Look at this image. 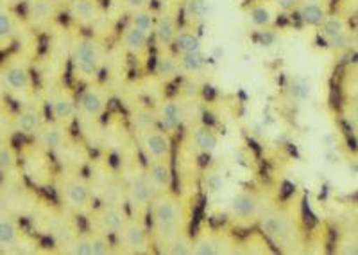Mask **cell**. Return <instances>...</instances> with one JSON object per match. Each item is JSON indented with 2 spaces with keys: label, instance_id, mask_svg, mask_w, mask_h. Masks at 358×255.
I'll return each instance as SVG.
<instances>
[{
  "label": "cell",
  "instance_id": "6da1fadb",
  "mask_svg": "<svg viewBox=\"0 0 358 255\" xmlns=\"http://www.w3.org/2000/svg\"><path fill=\"white\" fill-rule=\"evenodd\" d=\"M149 209H151L152 218V232L159 247L172 235L185 230V216H187L185 207L181 200L171 191L156 194Z\"/></svg>",
  "mask_w": 358,
  "mask_h": 255
},
{
  "label": "cell",
  "instance_id": "7a4b0ae2",
  "mask_svg": "<svg viewBox=\"0 0 358 255\" xmlns=\"http://www.w3.org/2000/svg\"><path fill=\"white\" fill-rule=\"evenodd\" d=\"M260 230L281 251H297L301 248V230L296 218L285 209L265 210L258 218Z\"/></svg>",
  "mask_w": 358,
  "mask_h": 255
},
{
  "label": "cell",
  "instance_id": "3957f363",
  "mask_svg": "<svg viewBox=\"0 0 358 255\" xmlns=\"http://www.w3.org/2000/svg\"><path fill=\"white\" fill-rule=\"evenodd\" d=\"M106 50L95 36H79L72 47V69L81 81L92 83L101 74Z\"/></svg>",
  "mask_w": 358,
  "mask_h": 255
},
{
  "label": "cell",
  "instance_id": "277c9868",
  "mask_svg": "<svg viewBox=\"0 0 358 255\" xmlns=\"http://www.w3.org/2000/svg\"><path fill=\"white\" fill-rule=\"evenodd\" d=\"M0 69H2L4 92L15 95V97H27V95L33 94V69L29 65L27 58H24L22 54H15V56L6 60L0 65Z\"/></svg>",
  "mask_w": 358,
  "mask_h": 255
},
{
  "label": "cell",
  "instance_id": "5b68a950",
  "mask_svg": "<svg viewBox=\"0 0 358 255\" xmlns=\"http://www.w3.org/2000/svg\"><path fill=\"white\" fill-rule=\"evenodd\" d=\"M57 187H59L63 202L70 210L88 212L92 209L94 194H92V187L88 186L85 178H81L79 174H63Z\"/></svg>",
  "mask_w": 358,
  "mask_h": 255
},
{
  "label": "cell",
  "instance_id": "8992f818",
  "mask_svg": "<svg viewBox=\"0 0 358 255\" xmlns=\"http://www.w3.org/2000/svg\"><path fill=\"white\" fill-rule=\"evenodd\" d=\"M265 212V200L257 191H241L229 202V214L238 223L258 221Z\"/></svg>",
  "mask_w": 358,
  "mask_h": 255
},
{
  "label": "cell",
  "instance_id": "52a82bcc",
  "mask_svg": "<svg viewBox=\"0 0 358 255\" xmlns=\"http://www.w3.org/2000/svg\"><path fill=\"white\" fill-rule=\"evenodd\" d=\"M324 43L334 50L348 49L351 46V24L342 15H330L317 27Z\"/></svg>",
  "mask_w": 358,
  "mask_h": 255
},
{
  "label": "cell",
  "instance_id": "ba28073f",
  "mask_svg": "<svg viewBox=\"0 0 358 255\" xmlns=\"http://www.w3.org/2000/svg\"><path fill=\"white\" fill-rule=\"evenodd\" d=\"M118 243L127 254H147L151 250V232L140 219H127L124 228L117 234Z\"/></svg>",
  "mask_w": 358,
  "mask_h": 255
},
{
  "label": "cell",
  "instance_id": "9c48e42d",
  "mask_svg": "<svg viewBox=\"0 0 358 255\" xmlns=\"http://www.w3.org/2000/svg\"><path fill=\"white\" fill-rule=\"evenodd\" d=\"M92 219H94V230L113 237V235H117L118 232L122 230L129 216H127L124 207L117 205V203H106V205L94 210Z\"/></svg>",
  "mask_w": 358,
  "mask_h": 255
},
{
  "label": "cell",
  "instance_id": "30bf717a",
  "mask_svg": "<svg viewBox=\"0 0 358 255\" xmlns=\"http://www.w3.org/2000/svg\"><path fill=\"white\" fill-rule=\"evenodd\" d=\"M108 108V94L97 83H88L78 99V111L90 120H99Z\"/></svg>",
  "mask_w": 358,
  "mask_h": 255
},
{
  "label": "cell",
  "instance_id": "8fae6325",
  "mask_svg": "<svg viewBox=\"0 0 358 255\" xmlns=\"http://www.w3.org/2000/svg\"><path fill=\"white\" fill-rule=\"evenodd\" d=\"M140 148L147 160H162L171 158V139L159 127H151L140 133Z\"/></svg>",
  "mask_w": 358,
  "mask_h": 255
},
{
  "label": "cell",
  "instance_id": "7c38bea8",
  "mask_svg": "<svg viewBox=\"0 0 358 255\" xmlns=\"http://www.w3.org/2000/svg\"><path fill=\"white\" fill-rule=\"evenodd\" d=\"M278 17H280V11L273 0H252L245 8V20L249 27L257 31L271 29L278 22Z\"/></svg>",
  "mask_w": 358,
  "mask_h": 255
},
{
  "label": "cell",
  "instance_id": "4fadbf2b",
  "mask_svg": "<svg viewBox=\"0 0 358 255\" xmlns=\"http://www.w3.org/2000/svg\"><path fill=\"white\" fill-rule=\"evenodd\" d=\"M49 106L52 120L65 124V126H69L73 117L78 116V99L73 97L72 92L66 88H57L50 94Z\"/></svg>",
  "mask_w": 358,
  "mask_h": 255
},
{
  "label": "cell",
  "instance_id": "5bb4252c",
  "mask_svg": "<svg viewBox=\"0 0 358 255\" xmlns=\"http://www.w3.org/2000/svg\"><path fill=\"white\" fill-rule=\"evenodd\" d=\"M34 139H36L38 148L43 149V151H59L69 142V130H66L65 124L50 120V123L41 124V127L38 130Z\"/></svg>",
  "mask_w": 358,
  "mask_h": 255
},
{
  "label": "cell",
  "instance_id": "9a60e30c",
  "mask_svg": "<svg viewBox=\"0 0 358 255\" xmlns=\"http://www.w3.org/2000/svg\"><path fill=\"white\" fill-rule=\"evenodd\" d=\"M156 194H158V191L155 189V186L147 178L145 173L134 174L129 180V186H127V200H129L131 205L138 210V212L151 207Z\"/></svg>",
  "mask_w": 358,
  "mask_h": 255
},
{
  "label": "cell",
  "instance_id": "2e32d148",
  "mask_svg": "<svg viewBox=\"0 0 358 255\" xmlns=\"http://www.w3.org/2000/svg\"><path fill=\"white\" fill-rule=\"evenodd\" d=\"M235 250L231 239L224 234L203 232L194 239V255H226Z\"/></svg>",
  "mask_w": 358,
  "mask_h": 255
},
{
  "label": "cell",
  "instance_id": "e0dca14e",
  "mask_svg": "<svg viewBox=\"0 0 358 255\" xmlns=\"http://www.w3.org/2000/svg\"><path fill=\"white\" fill-rule=\"evenodd\" d=\"M57 17V0H25V18L33 27H45Z\"/></svg>",
  "mask_w": 358,
  "mask_h": 255
},
{
  "label": "cell",
  "instance_id": "ac0fdd59",
  "mask_svg": "<svg viewBox=\"0 0 358 255\" xmlns=\"http://www.w3.org/2000/svg\"><path fill=\"white\" fill-rule=\"evenodd\" d=\"M179 31L178 18L172 13H162L156 15L155 29H152V40H155L158 50H171L174 38Z\"/></svg>",
  "mask_w": 358,
  "mask_h": 255
},
{
  "label": "cell",
  "instance_id": "d6986e66",
  "mask_svg": "<svg viewBox=\"0 0 358 255\" xmlns=\"http://www.w3.org/2000/svg\"><path fill=\"white\" fill-rule=\"evenodd\" d=\"M155 113L158 127L163 130L165 133H169V135L178 132V127L183 123V110H181V104H179L178 101H174V99L163 101V103L156 108Z\"/></svg>",
  "mask_w": 358,
  "mask_h": 255
},
{
  "label": "cell",
  "instance_id": "ffe728a7",
  "mask_svg": "<svg viewBox=\"0 0 358 255\" xmlns=\"http://www.w3.org/2000/svg\"><path fill=\"white\" fill-rule=\"evenodd\" d=\"M69 17L83 27H90L101 18L97 0H69Z\"/></svg>",
  "mask_w": 358,
  "mask_h": 255
},
{
  "label": "cell",
  "instance_id": "44dd1931",
  "mask_svg": "<svg viewBox=\"0 0 358 255\" xmlns=\"http://www.w3.org/2000/svg\"><path fill=\"white\" fill-rule=\"evenodd\" d=\"M43 123V111L40 110V106L27 104V106H24L18 111L15 120H13V126H15V130H17L20 135L34 137Z\"/></svg>",
  "mask_w": 358,
  "mask_h": 255
},
{
  "label": "cell",
  "instance_id": "7402d4cb",
  "mask_svg": "<svg viewBox=\"0 0 358 255\" xmlns=\"http://www.w3.org/2000/svg\"><path fill=\"white\" fill-rule=\"evenodd\" d=\"M149 41H151V34H147L145 31L138 29L127 22L126 29L122 33V47L127 54H131L134 58H143L149 50Z\"/></svg>",
  "mask_w": 358,
  "mask_h": 255
},
{
  "label": "cell",
  "instance_id": "603a6c76",
  "mask_svg": "<svg viewBox=\"0 0 358 255\" xmlns=\"http://www.w3.org/2000/svg\"><path fill=\"white\" fill-rule=\"evenodd\" d=\"M296 13L303 25L319 27L330 11H328V2L326 0H299Z\"/></svg>",
  "mask_w": 358,
  "mask_h": 255
},
{
  "label": "cell",
  "instance_id": "cb8c5ba5",
  "mask_svg": "<svg viewBox=\"0 0 358 255\" xmlns=\"http://www.w3.org/2000/svg\"><path fill=\"white\" fill-rule=\"evenodd\" d=\"M147 178L151 180L158 193H167L172 187V167L171 158L162 160H147Z\"/></svg>",
  "mask_w": 358,
  "mask_h": 255
},
{
  "label": "cell",
  "instance_id": "d4e9b609",
  "mask_svg": "<svg viewBox=\"0 0 358 255\" xmlns=\"http://www.w3.org/2000/svg\"><path fill=\"white\" fill-rule=\"evenodd\" d=\"M24 234L18 221L13 216L2 212L0 214V250L9 251L20 247Z\"/></svg>",
  "mask_w": 358,
  "mask_h": 255
},
{
  "label": "cell",
  "instance_id": "484cf974",
  "mask_svg": "<svg viewBox=\"0 0 358 255\" xmlns=\"http://www.w3.org/2000/svg\"><path fill=\"white\" fill-rule=\"evenodd\" d=\"M192 144L196 146L197 151L201 153H213L219 148V135L215 133V130L206 124H201V126L194 127L190 133Z\"/></svg>",
  "mask_w": 358,
  "mask_h": 255
},
{
  "label": "cell",
  "instance_id": "4316f807",
  "mask_svg": "<svg viewBox=\"0 0 358 255\" xmlns=\"http://www.w3.org/2000/svg\"><path fill=\"white\" fill-rule=\"evenodd\" d=\"M171 49L174 50L176 56L190 53H201V50H203V41H201V36L194 29H179Z\"/></svg>",
  "mask_w": 358,
  "mask_h": 255
},
{
  "label": "cell",
  "instance_id": "83f0119b",
  "mask_svg": "<svg viewBox=\"0 0 358 255\" xmlns=\"http://www.w3.org/2000/svg\"><path fill=\"white\" fill-rule=\"evenodd\" d=\"M155 74L158 76L163 81H169V79H174L176 76H179V63L178 56L171 54L169 50H159L156 54L155 60Z\"/></svg>",
  "mask_w": 358,
  "mask_h": 255
},
{
  "label": "cell",
  "instance_id": "f1b7e54d",
  "mask_svg": "<svg viewBox=\"0 0 358 255\" xmlns=\"http://www.w3.org/2000/svg\"><path fill=\"white\" fill-rule=\"evenodd\" d=\"M162 251L167 255H194V239L181 230L162 244Z\"/></svg>",
  "mask_w": 358,
  "mask_h": 255
},
{
  "label": "cell",
  "instance_id": "f546056e",
  "mask_svg": "<svg viewBox=\"0 0 358 255\" xmlns=\"http://www.w3.org/2000/svg\"><path fill=\"white\" fill-rule=\"evenodd\" d=\"M18 36V18L6 6H0V47L11 43Z\"/></svg>",
  "mask_w": 358,
  "mask_h": 255
},
{
  "label": "cell",
  "instance_id": "4dcf8cb0",
  "mask_svg": "<svg viewBox=\"0 0 358 255\" xmlns=\"http://www.w3.org/2000/svg\"><path fill=\"white\" fill-rule=\"evenodd\" d=\"M179 63V72L183 74H201L206 69V58H204L203 50L201 53H190V54H181L178 56Z\"/></svg>",
  "mask_w": 358,
  "mask_h": 255
},
{
  "label": "cell",
  "instance_id": "1f68e13d",
  "mask_svg": "<svg viewBox=\"0 0 358 255\" xmlns=\"http://www.w3.org/2000/svg\"><path fill=\"white\" fill-rule=\"evenodd\" d=\"M18 153L9 142H0V177L17 173Z\"/></svg>",
  "mask_w": 358,
  "mask_h": 255
},
{
  "label": "cell",
  "instance_id": "d6a6232c",
  "mask_svg": "<svg viewBox=\"0 0 358 255\" xmlns=\"http://www.w3.org/2000/svg\"><path fill=\"white\" fill-rule=\"evenodd\" d=\"M208 2L206 0H187L183 6V17L187 24L197 25L206 18Z\"/></svg>",
  "mask_w": 358,
  "mask_h": 255
},
{
  "label": "cell",
  "instance_id": "836d02e7",
  "mask_svg": "<svg viewBox=\"0 0 358 255\" xmlns=\"http://www.w3.org/2000/svg\"><path fill=\"white\" fill-rule=\"evenodd\" d=\"M155 22H156V13L152 11L151 8H143L134 11L129 15V24H133L134 27L145 31L147 34L152 36V29H155Z\"/></svg>",
  "mask_w": 358,
  "mask_h": 255
},
{
  "label": "cell",
  "instance_id": "e575fe53",
  "mask_svg": "<svg viewBox=\"0 0 358 255\" xmlns=\"http://www.w3.org/2000/svg\"><path fill=\"white\" fill-rule=\"evenodd\" d=\"M66 254L72 255H94L92 250V235L88 234H78L76 237L66 244Z\"/></svg>",
  "mask_w": 358,
  "mask_h": 255
},
{
  "label": "cell",
  "instance_id": "d590c367",
  "mask_svg": "<svg viewBox=\"0 0 358 255\" xmlns=\"http://www.w3.org/2000/svg\"><path fill=\"white\" fill-rule=\"evenodd\" d=\"M133 124L138 130V133L145 132V130H151V127H158L155 110H147V108L136 110L133 113Z\"/></svg>",
  "mask_w": 358,
  "mask_h": 255
},
{
  "label": "cell",
  "instance_id": "8d00e7d4",
  "mask_svg": "<svg viewBox=\"0 0 358 255\" xmlns=\"http://www.w3.org/2000/svg\"><path fill=\"white\" fill-rule=\"evenodd\" d=\"M92 235V250H94V255H110L113 254V243H111V237L102 232L92 230L90 232Z\"/></svg>",
  "mask_w": 358,
  "mask_h": 255
},
{
  "label": "cell",
  "instance_id": "74e56055",
  "mask_svg": "<svg viewBox=\"0 0 358 255\" xmlns=\"http://www.w3.org/2000/svg\"><path fill=\"white\" fill-rule=\"evenodd\" d=\"M357 239H351V235L348 237H342L337 243V254L341 255H357Z\"/></svg>",
  "mask_w": 358,
  "mask_h": 255
},
{
  "label": "cell",
  "instance_id": "f35d334b",
  "mask_svg": "<svg viewBox=\"0 0 358 255\" xmlns=\"http://www.w3.org/2000/svg\"><path fill=\"white\" fill-rule=\"evenodd\" d=\"M273 2L278 11H280V15H292V13H296L297 6H299V0H273Z\"/></svg>",
  "mask_w": 358,
  "mask_h": 255
},
{
  "label": "cell",
  "instance_id": "ab89813d",
  "mask_svg": "<svg viewBox=\"0 0 358 255\" xmlns=\"http://www.w3.org/2000/svg\"><path fill=\"white\" fill-rule=\"evenodd\" d=\"M122 4H124V9L131 15V13L138 11V9L149 8L151 0H122Z\"/></svg>",
  "mask_w": 358,
  "mask_h": 255
},
{
  "label": "cell",
  "instance_id": "60d3db41",
  "mask_svg": "<svg viewBox=\"0 0 358 255\" xmlns=\"http://www.w3.org/2000/svg\"><path fill=\"white\" fill-rule=\"evenodd\" d=\"M6 209H8V198H6L4 189L0 187V214H2V212H6Z\"/></svg>",
  "mask_w": 358,
  "mask_h": 255
},
{
  "label": "cell",
  "instance_id": "b9f144b4",
  "mask_svg": "<svg viewBox=\"0 0 358 255\" xmlns=\"http://www.w3.org/2000/svg\"><path fill=\"white\" fill-rule=\"evenodd\" d=\"M6 120H8V117H6L4 111L0 110V132H2V127L6 126Z\"/></svg>",
  "mask_w": 358,
  "mask_h": 255
},
{
  "label": "cell",
  "instance_id": "7bdbcfd3",
  "mask_svg": "<svg viewBox=\"0 0 358 255\" xmlns=\"http://www.w3.org/2000/svg\"><path fill=\"white\" fill-rule=\"evenodd\" d=\"M6 4H18V2H25V0H2Z\"/></svg>",
  "mask_w": 358,
  "mask_h": 255
},
{
  "label": "cell",
  "instance_id": "ee69618b",
  "mask_svg": "<svg viewBox=\"0 0 358 255\" xmlns=\"http://www.w3.org/2000/svg\"><path fill=\"white\" fill-rule=\"evenodd\" d=\"M4 94V85H2V69H0V95Z\"/></svg>",
  "mask_w": 358,
  "mask_h": 255
}]
</instances>
